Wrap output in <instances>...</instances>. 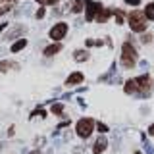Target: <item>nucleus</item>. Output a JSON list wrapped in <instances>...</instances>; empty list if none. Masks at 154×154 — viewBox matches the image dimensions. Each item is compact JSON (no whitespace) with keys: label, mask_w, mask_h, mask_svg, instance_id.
<instances>
[{"label":"nucleus","mask_w":154,"mask_h":154,"mask_svg":"<svg viewBox=\"0 0 154 154\" xmlns=\"http://www.w3.org/2000/svg\"><path fill=\"white\" fill-rule=\"evenodd\" d=\"M122 64L127 69L135 67V64H137V50L133 48L131 42H125L123 48H122Z\"/></svg>","instance_id":"1"},{"label":"nucleus","mask_w":154,"mask_h":154,"mask_svg":"<svg viewBox=\"0 0 154 154\" xmlns=\"http://www.w3.org/2000/svg\"><path fill=\"white\" fill-rule=\"evenodd\" d=\"M127 21H129V27H131L135 33H143V31H146V19H144V14H143V12H139V10H135V12L129 14Z\"/></svg>","instance_id":"2"},{"label":"nucleus","mask_w":154,"mask_h":154,"mask_svg":"<svg viewBox=\"0 0 154 154\" xmlns=\"http://www.w3.org/2000/svg\"><path fill=\"white\" fill-rule=\"evenodd\" d=\"M94 125H96V123H94L93 118H83V119H79V122H77L75 131H77V135H79L81 139H87V137H91Z\"/></svg>","instance_id":"3"},{"label":"nucleus","mask_w":154,"mask_h":154,"mask_svg":"<svg viewBox=\"0 0 154 154\" xmlns=\"http://www.w3.org/2000/svg\"><path fill=\"white\" fill-rule=\"evenodd\" d=\"M66 33H67V25L64 21H60V23H56V25L50 29V38L52 41H62V38L66 37Z\"/></svg>","instance_id":"4"},{"label":"nucleus","mask_w":154,"mask_h":154,"mask_svg":"<svg viewBox=\"0 0 154 154\" xmlns=\"http://www.w3.org/2000/svg\"><path fill=\"white\" fill-rule=\"evenodd\" d=\"M100 12H102V4L93 2V0H89V2H87V19H89V21H93L94 17H98Z\"/></svg>","instance_id":"5"},{"label":"nucleus","mask_w":154,"mask_h":154,"mask_svg":"<svg viewBox=\"0 0 154 154\" xmlns=\"http://www.w3.org/2000/svg\"><path fill=\"white\" fill-rule=\"evenodd\" d=\"M135 81H137L139 93L148 94V91H150V77L148 75H139V77H135Z\"/></svg>","instance_id":"6"},{"label":"nucleus","mask_w":154,"mask_h":154,"mask_svg":"<svg viewBox=\"0 0 154 154\" xmlns=\"http://www.w3.org/2000/svg\"><path fill=\"white\" fill-rule=\"evenodd\" d=\"M106 146H108V139H106V137H98V139H96V143H94V146H93V152L94 154H100V152L106 150Z\"/></svg>","instance_id":"7"},{"label":"nucleus","mask_w":154,"mask_h":154,"mask_svg":"<svg viewBox=\"0 0 154 154\" xmlns=\"http://www.w3.org/2000/svg\"><path fill=\"white\" fill-rule=\"evenodd\" d=\"M81 81H83V73H81V71H73V73L66 79V85H77V83H81Z\"/></svg>","instance_id":"8"},{"label":"nucleus","mask_w":154,"mask_h":154,"mask_svg":"<svg viewBox=\"0 0 154 154\" xmlns=\"http://www.w3.org/2000/svg\"><path fill=\"white\" fill-rule=\"evenodd\" d=\"M125 93H127V94L139 93V87H137V81H135V79H129L127 83H125Z\"/></svg>","instance_id":"9"},{"label":"nucleus","mask_w":154,"mask_h":154,"mask_svg":"<svg viewBox=\"0 0 154 154\" xmlns=\"http://www.w3.org/2000/svg\"><path fill=\"white\" fill-rule=\"evenodd\" d=\"M110 16H112V10H102V12L98 14V17H96V21L98 23H104V21H108Z\"/></svg>","instance_id":"10"},{"label":"nucleus","mask_w":154,"mask_h":154,"mask_svg":"<svg viewBox=\"0 0 154 154\" xmlns=\"http://www.w3.org/2000/svg\"><path fill=\"white\" fill-rule=\"evenodd\" d=\"M60 50H62L60 45H50V46L45 48V56H52V54H56V52H60Z\"/></svg>","instance_id":"11"},{"label":"nucleus","mask_w":154,"mask_h":154,"mask_svg":"<svg viewBox=\"0 0 154 154\" xmlns=\"http://www.w3.org/2000/svg\"><path fill=\"white\" fill-rule=\"evenodd\" d=\"M73 58L77 62H85V60H89V52H87V50H77L73 54Z\"/></svg>","instance_id":"12"},{"label":"nucleus","mask_w":154,"mask_h":154,"mask_svg":"<svg viewBox=\"0 0 154 154\" xmlns=\"http://www.w3.org/2000/svg\"><path fill=\"white\" fill-rule=\"evenodd\" d=\"M144 17H146V19H154V2L146 4V8H144Z\"/></svg>","instance_id":"13"},{"label":"nucleus","mask_w":154,"mask_h":154,"mask_svg":"<svg viewBox=\"0 0 154 154\" xmlns=\"http://www.w3.org/2000/svg\"><path fill=\"white\" fill-rule=\"evenodd\" d=\"M27 45V41L25 38H21V41H17V42H14V46H12V52H19V50H23Z\"/></svg>","instance_id":"14"},{"label":"nucleus","mask_w":154,"mask_h":154,"mask_svg":"<svg viewBox=\"0 0 154 154\" xmlns=\"http://www.w3.org/2000/svg\"><path fill=\"white\" fill-rule=\"evenodd\" d=\"M10 67H17V66L12 64V62H8V60L6 62H0V71H8Z\"/></svg>","instance_id":"15"},{"label":"nucleus","mask_w":154,"mask_h":154,"mask_svg":"<svg viewBox=\"0 0 154 154\" xmlns=\"http://www.w3.org/2000/svg\"><path fill=\"white\" fill-rule=\"evenodd\" d=\"M81 10H83V2H81V0H75L73 6H71V12L77 14V12H81Z\"/></svg>","instance_id":"16"},{"label":"nucleus","mask_w":154,"mask_h":154,"mask_svg":"<svg viewBox=\"0 0 154 154\" xmlns=\"http://www.w3.org/2000/svg\"><path fill=\"white\" fill-rule=\"evenodd\" d=\"M10 10V2H6V0H2V2H0V16H2V14H6Z\"/></svg>","instance_id":"17"},{"label":"nucleus","mask_w":154,"mask_h":154,"mask_svg":"<svg viewBox=\"0 0 154 154\" xmlns=\"http://www.w3.org/2000/svg\"><path fill=\"white\" fill-rule=\"evenodd\" d=\"M38 4H41V6H52V4H56L58 0H37Z\"/></svg>","instance_id":"18"},{"label":"nucleus","mask_w":154,"mask_h":154,"mask_svg":"<svg viewBox=\"0 0 154 154\" xmlns=\"http://www.w3.org/2000/svg\"><path fill=\"white\" fill-rule=\"evenodd\" d=\"M62 110H64V106H62V104H54V106H52V112L58 114V116L62 114Z\"/></svg>","instance_id":"19"},{"label":"nucleus","mask_w":154,"mask_h":154,"mask_svg":"<svg viewBox=\"0 0 154 154\" xmlns=\"http://www.w3.org/2000/svg\"><path fill=\"white\" fill-rule=\"evenodd\" d=\"M100 45H102L100 41H93V38H89V41H87V46H100Z\"/></svg>","instance_id":"20"},{"label":"nucleus","mask_w":154,"mask_h":154,"mask_svg":"<svg viewBox=\"0 0 154 154\" xmlns=\"http://www.w3.org/2000/svg\"><path fill=\"white\" fill-rule=\"evenodd\" d=\"M37 17H38V19H42V17H45V8H41V10L37 12Z\"/></svg>","instance_id":"21"},{"label":"nucleus","mask_w":154,"mask_h":154,"mask_svg":"<svg viewBox=\"0 0 154 154\" xmlns=\"http://www.w3.org/2000/svg\"><path fill=\"white\" fill-rule=\"evenodd\" d=\"M125 2H127V4H131V6H137V4L141 2V0H125Z\"/></svg>","instance_id":"22"},{"label":"nucleus","mask_w":154,"mask_h":154,"mask_svg":"<svg viewBox=\"0 0 154 154\" xmlns=\"http://www.w3.org/2000/svg\"><path fill=\"white\" fill-rule=\"evenodd\" d=\"M96 127H98V129H100V131H108V127H106V125H104V123H98V125H96Z\"/></svg>","instance_id":"23"},{"label":"nucleus","mask_w":154,"mask_h":154,"mask_svg":"<svg viewBox=\"0 0 154 154\" xmlns=\"http://www.w3.org/2000/svg\"><path fill=\"white\" fill-rule=\"evenodd\" d=\"M150 38H152V35H150V33H146V35L143 37V41H144V42H148V41H150Z\"/></svg>","instance_id":"24"},{"label":"nucleus","mask_w":154,"mask_h":154,"mask_svg":"<svg viewBox=\"0 0 154 154\" xmlns=\"http://www.w3.org/2000/svg\"><path fill=\"white\" fill-rule=\"evenodd\" d=\"M148 131H150V135H154V125H150V129H148Z\"/></svg>","instance_id":"25"},{"label":"nucleus","mask_w":154,"mask_h":154,"mask_svg":"<svg viewBox=\"0 0 154 154\" xmlns=\"http://www.w3.org/2000/svg\"><path fill=\"white\" fill-rule=\"evenodd\" d=\"M31 154H41V152H38V150H33V152H31Z\"/></svg>","instance_id":"26"}]
</instances>
